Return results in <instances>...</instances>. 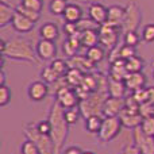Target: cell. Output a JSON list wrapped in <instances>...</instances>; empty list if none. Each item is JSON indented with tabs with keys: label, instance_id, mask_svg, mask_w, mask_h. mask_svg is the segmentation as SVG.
<instances>
[{
	"label": "cell",
	"instance_id": "obj_1",
	"mask_svg": "<svg viewBox=\"0 0 154 154\" xmlns=\"http://www.w3.org/2000/svg\"><path fill=\"white\" fill-rule=\"evenodd\" d=\"M65 108L54 100L51 104L50 111H49V122L51 125V133L50 137L54 142V149H56V154H64V146L65 142L69 135V125H68L66 119L64 115Z\"/></svg>",
	"mask_w": 154,
	"mask_h": 154
},
{
	"label": "cell",
	"instance_id": "obj_2",
	"mask_svg": "<svg viewBox=\"0 0 154 154\" xmlns=\"http://www.w3.org/2000/svg\"><path fill=\"white\" fill-rule=\"evenodd\" d=\"M2 56L5 58L14 60V61H24L31 62V64H39L41 61L32 43L20 37L7 41L4 50L2 51Z\"/></svg>",
	"mask_w": 154,
	"mask_h": 154
},
{
	"label": "cell",
	"instance_id": "obj_3",
	"mask_svg": "<svg viewBox=\"0 0 154 154\" xmlns=\"http://www.w3.org/2000/svg\"><path fill=\"white\" fill-rule=\"evenodd\" d=\"M108 97L107 91H95L89 93L85 99L80 100L79 108L84 119L92 116V115H103V106Z\"/></svg>",
	"mask_w": 154,
	"mask_h": 154
},
{
	"label": "cell",
	"instance_id": "obj_4",
	"mask_svg": "<svg viewBox=\"0 0 154 154\" xmlns=\"http://www.w3.org/2000/svg\"><path fill=\"white\" fill-rule=\"evenodd\" d=\"M23 134L26 139L34 142L37 145L38 150L41 154H56L54 149V142L50 135L46 134H41L37 130V123H27L23 127Z\"/></svg>",
	"mask_w": 154,
	"mask_h": 154
},
{
	"label": "cell",
	"instance_id": "obj_5",
	"mask_svg": "<svg viewBox=\"0 0 154 154\" xmlns=\"http://www.w3.org/2000/svg\"><path fill=\"white\" fill-rule=\"evenodd\" d=\"M123 125L120 122L119 116H104L103 125H101L97 135V142L100 143H108L112 142L120 134Z\"/></svg>",
	"mask_w": 154,
	"mask_h": 154
},
{
	"label": "cell",
	"instance_id": "obj_6",
	"mask_svg": "<svg viewBox=\"0 0 154 154\" xmlns=\"http://www.w3.org/2000/svg\"><path fill=\"white\" fill-rule=\"evenodd\" d=\"M122 31L120 27L112 26L109 23H104L99 26V45H101L108 51L118 48L119 42V34Z\"/></svg>",
	"mask_w": 154,
	"mask_h": 154
},
{
	"label": "cell",
	"instance_id": "obj_7",
	"mask_svg": "<svg viewBox=\"0 0 154 154\" xmlns=\"http://www.w3.org/2000/svg\"><path fill=\"white\" fill-rule=\"evenodd\" d=\"M142 23V11L137 2H128L126 4V15L122 23V31H137Z\"/></svg>",
	"mask_w": 154,
	"mask_h": 154
},
{
	"label": "cell",
	"instance_id": "obj_8",
	"mask_svg": "<svg viewBox=\"0 0 154 154\" xmlns=\"http://www.w3.org/2000/svg\"><path fill=\"white\" fill-rule=\"evenodd\" d=\"M56 101H58L65 109L77 107L80 103V99L76 93V89L69 87L68 84H61L56 89Z\"/></svg>",
	"mask_w": 154,
	"mask_h": 154
},
{
	"label": "cell",
	"instance_id": "obj_9",
	"mask_svg": "<svg viewBox=\"0 0 154 154\" xmlns=\"http://www.w3.org/2000/svg\"><path fill=\"white\" fill-rule=\"evenodd\" d=\"M133 145L141 154H154V137L146 135L139 127L133 130Z\"/></svg>",
	"mask_w": 154,
	"mask_h": 154
},
{
	"label": "cell",
	"instance_id": "obj_10",
	"mask_svg": "<svg viewBox=\"0 0 154 154\" xmlns=\"http://www.w3.org/2000/svg\"><path fill=\"white\" fill-rule=\"evenodd\" d=\"M35 51L41 61H53L57 57V46L54 41L39 39L35 45Z\"/></svg>",
	"mask_w": 154,
	"mask_h": 154
},
{
	"label": "cell",
	"instance_id": "obj_11",
	"mask_svg": "<svg viewBox=\"0 0 154 154\" xmlns=\"http://www.w3.org/2000/svg\"><path fill=\"white\" fill-rule=\"evenodd\" d=\"M27 95L31 101H42L48 97L49 95V84H46L42 80H37V81L30 82L29 88H27Z\"/></svg>",
	"mask_w": 154,
	"mask_h": 154
},
{
	"label": "cell",
	"instance_id": "obj_12",
	"mask_svg": "<svg viewBox=\"0 0 154 154\" xmlns=\"http://www.w3.org/2000/svg\"><path fill=\"white\" fill-rule=\"evenodd\" d=\"M119 119L122 122L123 127L128 128V130H134V128L139 127L141 126V122L143 119L139 111H131V109L125 108L119 115Z\"/></svg>",
	"mask_w": 154,
	"mask_h": 154
},
{
	"label": "cell",
	"instance_id": "obj_13",
	"mask_svg": "<svg viewBox=\"0 0 154 154\" xmlns=\"http://www.w3.org/2000/svg\"><path fill=\"white\" fill-rule=\"evenodd\" d=\"M125 99L108 96L103 106V116H119L120 112L125 109Z\"/></svg>",
	"mask_w": 154,
	"mask_h": 154
},
{
	"label": "cell",
	"instance_id": "obj_14",
	"mask_svg": "<svg viewBox=\"0 0 154 154\" xmlns=\"http://www.w3.org/2000/svg\"><path fill=\"white\" fill-rule=\"evenodd\" d=\"M88 18H91L97 26L107 23V18H108V8L104 7L101 3L97 4H89L88 7Z\"/></svg>",
	"mask_w": 154,
	"mask_h": 154
},
{
	"label": "cell",
	"instance_id": "obj_15",
	"mask_svg": "<svg viewBox=\"0 0 154 154\" xmlns=\"http://www.w3.org/2000/svg\"><path fill=\"white\" fill-rule=\"evenodd\" d=\"M34 26H35L34 22L30 20L29 18H26L24 15H22L19 12H15L12 22H11V27L19 34H27V32L32 31Z\"/></svg>",
	"mask_w": 154,
	"mask_h": 154
},
{
	"label": "cell",
	"instance_id": "obj_16",
	"mask_svg": "<svg viewBox=\"0 0 154 154\" xmlns=\"http://www.w3.org/2000/svg\"><path fill=\"white\" fill-rule=\"evenodd\" d=\"M125 15H126V7H122V5H119V4L109 5L107 23L122 29V23H123V19H125Z\"/></svg>",
	"mask_w": 154,
	"mask_h": 154
},
{
	"label": "cell",
	"instance_id": "obj_17",
	"mask_svg": "<svg viewBox=\"0 0 154 154\" xmlns=\"http://www.w3.org/2000/svg\"><path fill=\"white\" fill-rule=\"evenodd\" d=\"M125 84L127 87V91L135 92L138 89L146 88V76L142 72L138 73H128L127 77L125 79Z\"/></svg>",
	"mask_w": 154,
	"mask_h": 154
},
{
	"label": "cell",
	"instance_id": "obj_18",
	"mask_svg": "<svg viewBox=\"0 0 154 154\" xmlns=\"http://www.w3.org/2000/svg\"><path fill=\"white\" fill-rule=\"evenodd\" d=\"M80 48H82L81 41H80V32L72 35V37H68L66 41L62 43V51H64V54L66 57H69V58L77 56V51H79Z\"/></svg>",
	"mask_w": 154,
	"mask_h": 154
},
{
	"label": "cell",
	"instance_id": "obj_19",
	"mask_svg": "<svg viewBox=\"0 0 154 154\" xmlns=\"http://www.w3.org/2000/svg\"><path fill=\"white\" fill-rule=\"evenodd\" d=\"M107 92H108V96H111V97L125 99L126 97V92H127V87H126L125 81L114 80V79H111V77H108Z\"/></svg>",
	"mask_w": 154,
	"mask_h": 154
},
{
	"label": "cell",
	"instance_id": "obj_20",
	"mask_svg": "<svg viewBox=\"0 0 154 154\" xmlns=\"http://www.w3.org/2000/svg\"><path fill=\"white\" fill-rule=\"evenodd\" d=\"M128 72L127 68H126V61L122 58L115 60L114 62H111L109 65V75L108 77L114 80H120V81H125V79L127 77Z\"/></svg>",
	"mask_w": 154,
	"mask_h": 154
},
{
	"label": "cell",
	"instance_id": "obj_21",
	"mask_svg": "<svg viewBox=\"0 0 154 154\" xmlns=\"http://www.w3.org/2000/svg\"><path fill=\"white\" fill-rule=\"evenodd\" d=\"M70 68L81 70L82 73H91L95 69V64L87 58V56H75L68 60Z\"/></svg>",
	"mask_w": 154,
	"mask_h": 154
},
{
	"label": "cell",
	"instance_id": "obj_22",
	"mask_svg": "<svg viewBox=\"0 0 154 154\" xmlns=\"http://www.w3.org/2000/svg\"><path fill=\"white\" fill-rule=\"evenodd\" d=\"M39 37L41 39L56 41L60 37V29L54 22H45L39 27Z\"/></svg>",
	"mask_w": 154,
	"mask_h": 154
},
{
	"label": "cell",
	"instance_id": "obj_23",
	"mask_svg": "<svg viewBox=\"0 0 154 154\" xmlns=\"http://www.w3.org/2000/svg\"><path fill=\"white\" fill-rule=\"evenodd\" d=\"M64 19L65 22H69V23H77L79 20H81L84 18V12H82V8L79 4L75 3H69L64 12Z\"/></svg>",
	"mask_w": 154,
	"mask_h": 154
},
{
	"label": "cell",
	"instance_id": "obj_24",
	"mask_svg": "<svg viewBox=\"0 0 154 154\" xmlns=\"http://www.w3.org/2000/svg\"><path fill=\"white\" fill-rule=\"evenodd\" d=\"M80 41H81L82 48H87V49L99 45V29L81 31L80 32Z\"/></svg>",
	"mask_w": 154,
	"mask_h": 154
},
{
	"label": "cell",
	"instance_id": "obj_25",
	"mask_svg": "<svg viewBox=\"0 0 154 154\" xmlns=\"http://www.w3.org/2000/svg\"><path fill=\"white\" fill-rule=\"evenodd\" d=\"M15 12H16L15 8H12L11 5H8L4 0L0 2V29H4L5 26L11 24Z\"/></svg>",
	"mask_w": 154,
	"mask_h": 154
},
{
	"label": "cell",
	"instance_id": "obj_26",
	"mask_svg": "<svg viewBox=\"0 0 154 154\" xmlns=\"http://www.w3.org/2000/svg\"><path fill=\"white\" fill-rule=\"evenodd\" d=\"M87 58L89 61H92L93 64H100L104 58H106V49L103 48L101 45H96L92 46V48L87 49V53H85Z\"/></svg>",
	"mask_w": 154,
	"mask_h": 154
},
{
	"label": "cell",
	"instance_id": "obj_27",
	"mask_svg": "<svg viewBox=\"0 0 154 154\" xmlns=\"http://www.w3.org/2000/svg\"><path fill=\"white\" fill-rule=\"evenodd\" d=\"M103 115H92V116L84 119V127L88 133L91 134H97L100 130L101 125H103Z\"/></svg>",
	"mask_w": 154,
	"mask_h": 154
},
{
	"label": "cell",
	"instance_id": "obj_28",
	"mask_svg": "<svg viewBox=\"0 0 154 154\" xmlns=\"http://www.w3.org/2000/svg\"><path fill=\"white\" fill-rule=\"evenodd\" d=\"M84 75H85V73H82L81 70L75 69V68H70L69 72L66 73V76H65L64 79H65V82H66L69 87L77 88V87H80V85H81L82 79H84Z\"/></svg>",
	"mask_w": 154,
	"mask_h": 154
},
{
	"label": "cell",
	"instance_id": "obj_29",
	"mask_svg": "<svg viewBox=\"0 0 154 154\" xmlns=\"http://www.w3.org/2000/svg\"><path fill=\"white\" fill-rule=\"evenodd\" d=\"M126 68L128 73H138L142 72L145 68V60L139 56H134L126 61Z\"/></svg>",
	"mask_w": 154,
	"mask_h": 154
},
{
	"label": "cell",
	"instance_id": "obj_30",
	"mask_svg": "<svg viewBox=\"0 0 154 154\" xmlns=\"http://www.w3.org/2000/svg\"><path fill=\"white\" fill-rule=\"evenodd\" d=\"M68 0H50L49 2V11L51 15L62 16L68 7Z\"/></svg>",
	"mask_w": 154,
	"mask_h": 154
},
{
	"label": "cell",
	"instance_id": "obj_31",
	"mask_svg": "<svg viewBox=\"0 0 154 154\" xmlns=\"http://www.w3.org/2000/svg\"><path fill=\"white\" fill-rule=\"evenodd\" d=\"M50 66L53 68L54 72L60 77H65L70 69L69 62L65 61V60H61V58H56V60H53V61H50Z\"/></svg>",
	"mask_w": 154,
	"mask_h": 154
},
{
	"label": "cell",
	"instance_id": "obj_32",
	"mask_svg": "<svg viewBox=\"0 0 154 154\" xmlns=\"http://www.w3.org/2000/svg\"><path fill=\"white\" fill-rule=\"evenodd\" d=\"M60 79H62V77H60L57 75L50 65L45 66L42 70H41V80L45 81L46 84H56V82H58Z\"/></svg>",
	"mask_w": 154,
	"mask_h": 154
},
{
	"label": "cell",
	"instance_id": "obj_33",
	"mask_svg": "<svg viewBox=\"0 0 154 154\" xmlns=\"http://www.w3.org/2000/svg\"><path fill=\"white\" fill-rule=\"evenodd\" d=\"M64 115H65V119H66L68 125L72 126V125H76L79 122V119L82 116L81 115V111H80L79 106L77 107H72V108H66L64 111Z\"/></svg>",
	"mask_w": 154,
	"mask_h": 154
},
{
	"label": "cell",
	"instance_id": "obj_34",
	"mask_svg": "<svg viewBox=\"0 0 154 154\" xmlns=\"http://www.w3.org/2000/svg\"><path fill=\"white\" fill-rule=\"evenodd\" d=\"M15 10H16V12L22 14V15H24L26 18H29L30 20L34 22V23H37V22L41 19V12H37V11H34V10H30V8H27V7H24V5H22L20 3H19V4L15 7Z\"/></svg>",
	"mask_w": 154,
	"mask_h": 154
},
{
	"label": "cell",
	"instance_id": "obj_35",
	"mask_svg": "<svg viewBox=\"0 0 154 154\" xmlns=\"http://www.w3.org/2000/svg\"><path fill=\"white\" fill-rule=\"evenodd\" d=\"M142 37L138 34V31H126L123 32V43L128 46H133V48H137L141 42Z\"/></svg>",
	"mask_w": 154,
	"mask_h": 154
},
{
	"label": "cell",
	"instance_id": "obj_36",
	"mask_svg": "<svg viewBox=\"0 0 154 154\" xmlns=\"http://www.w3.org/2000/svg\"><path fill=\"white\" fill-rule=\"evenodd\" d=\"M139 128H141V130L143 131L146 135L154 137V115H150V116H143Z\"/></svg>",
	"mask_w": 154,
	"mask_h": 154
},
{
	"label": "cell",
	"instance_id": "obj_37",
	"mask_svg": "<svg viewBox=\"0 0 154 154\" xmlns=\"http://www.w3.org/2000/svg\"><path fill=\"white\" fill-rule=\"evenodd\" d=\"M141 37H142V41L146 43L154 42V23L145 24L141 31Z\"/></svg>",
	"mask_w": 154,
	"mask_h": 154
},
{
	"label": "cell",
	"instance_id": "obj_38",
	"mask_svg": "<svg viewBox=\"0 0 154 154\" xmlns=\"http://www.w3.org/2000/svg\"><path fill=\"white\" fill-rule=\"evenodd\" d=\"M12 99V91L5 85H0V107L8 106V103Z\"/></svg>",
	"mask_w": 154,
	"mask_h": 154
},
{
	"label": "cell",
	"instance_id": "obj_39",
	"mask_svg": "<svg viewBox=\"0 0 154 154\" xmlns=\"http://www.w3.org/2000/svg\"><path fill=\"white\" fill-rule=\"evenodd\" d=\"M134 56H137L135 48L128 46V45H125V43H123L122 46H119V58L127 61L128 58H131V57H134Z\"/></svg>",
	"mask_w": 154,
	"mask_h": 154
},
{
	"label": "cell",
	"instance_id": "obj_40",
	"mask_svg": "<svg viewBox=\"0 0 154 154\" xmlns=\"http://www.w3.org/2000/svg\"><path fill=\"white\" fill-rule=\"evenodd\" d=\"M77 29H79V31H85V30H92V29H99V26L95 23V22L92 20L91 18H82L81 20L77 22Z\"/></svg>",
	"mask_w": 154,
	"mask_h": 154
},
{
	"label": "cell",
	"instance_id": "obj_41",
	"mask_svg": "<svg viewBox=\"0 0 154 154\" xmlns=\"http://www.w3.org/2000/svg\"><path fill=\"white\" fill-rule=\"evenodd\" d=\"M20 154H41V153L34 142L26 139V141L20 145Z\"/></svg>",
	"mask_w": 154,
	"mask_h": 154
},
{
	"label": "cell",
	"instance_id": "obj_42",
	"mask_svg": "<svg viewBox=\"0 0 154 154\" xmlns=\"http://www.w3.org/2000/svg\"><path fill=\"white\" fill-rule=\"evenodd\" d=\"M20 4L30 8V10L41 12L43 8V0H20Z\"/></svg>",
	"mask_w": 154,
	"mask_h": 154
},
{
	"label": "cell",
	"instance_id": "obj_43",
	"mask_svg": "<svg viewBox=\"0 0 154 154\" xmlns=\"http://www.w3.org/2000/svg\"><path fill=\"white\" fill-rule=\"evenodd\" d=\"M37 130L39 131L41 134L50 135V133H51V125H50V122H49V119L39 120V122L37 123Z\"/></svg>",
	"mask_w": 154,
	"mask_h": 154
},
{
	"label": "cell",
	"instance_id": "obj_44",
	"mask_svg": "<svg viewBox=\"0 0 154 154\" xmlns=\"http://www.w3.org/2000/svg\"><path fill=\"white\" fill-rule=\"evenodd\" d=\"M64 31H65V34H66L68 37H72V35L77 34V32H80L79 29H77V24L76 23H69V22H65Z\"/></svg>",
	"mask_w": 154,
	"mask_h": 154
},
{
	"label": "cell",
	"instance_id": "obj_45",
	"mask_svg": "<svg viewBox=\"0 0 154 154\" xmlns=\"http://www.w3.org/2000/svg\"><path fill=\"white\" fill-rule=\"evenodd\" d=\"M119 154H141V153H139V150L134 145H125Z\"/></svg>",
	"mask_w": 154,
	"mask_h": 154
},
{
	"label": "cell",
	"instance_id": "obj_46",
	"mask_svg": "<svg viewBox=\"0 0 154 154\" xmlns=\"http://www.w3.org/2000/svg\"><path fill=\"white\" fill-rule=\"evenodd\" d=\"M84 150L79 146H69L68 149L64 150V154H82Z\"/></svg>",
	"mask_w": 154,
	"mask_h": 154
},
{
	"label": "cell",
	"instance_id": "obj_47",
	"mask_svg": "<svg viewBox=\"0 0 154 154\" xmlns=\"http://www.w3.org/2000/svg\"><path fill=\"white\" fill-rule=\"evenodd\" d=\"M147 103L154 104V87H147Z\"/></svg>",
	"mask_w": 154,
	"mask_h": 154
},
{
	"label": "cell",
	"instance_id": "obj_48",
	"mask_svg": "<svg viewBox=\"0 0 154 154\" xmlns=\"http://www.w3.org/2000/svg\"><path fill=\"white\" fill-rule=\"evenodd\" d=\"M0 85H5V73H4V69L0 70Z\"/></svg>",
	"mask_w": 154,
	"mask_h": 154
},
{
	"label": "cell",
	"instance_id": "obj_49",
	"mask_svg": "<svg viewBox=\"0 0 154 154\" xmlns=\"http://www.w3.org/2000/svg\"><path fill=\"white\" fill-rule=\"evenodd\" d=\"M84 3H88V4H97V3H103L104 0H81Z\"/></svg>",
	"mask_w": 154,
	"mask_h": 154
},
{
	"label": "cell",
	"instance_id": "obj_50",
	"mask_svg": "<svg viewBox=\"0 0 154 154\" xmlns=\"http://www.w3.org/2000/svg\"><path fill=\"white\" fill-rule=\"evenodd\" d=\"M82 154H95V153H93V152H88V150H87V152H82Z\"/></svg>",
	"mask_w": 154,
	"mask_h": 154
},
{
	"label": "cell",
	"instance_id": "obj_51",
	"mask_svg": "<svg viewBox=\"0 0 154 154\" xmlns=\"http://www.w3.org/2000/svg\"><path fill=\"white\" fill-rule=\"evenodd\" d=\"M153 79H154V70H153Z\"/></svg>",
	"mask_w": 154,
	"mask_h": 154
},
{
	"label": "cell",
	"instance_id": "obj_52",
	"mask_svg": "<svg viewBox=\"0 0 154 154\" xmlns=\"http://www.w3.org/2000/svg\"><path fill=\"white\" fill-rule=\"evenodd\" d=\"M153 64H154V60H153Z\"/></svg>",
	"mask_w": 154,
	"mask_h": 154
}]
</instances>
